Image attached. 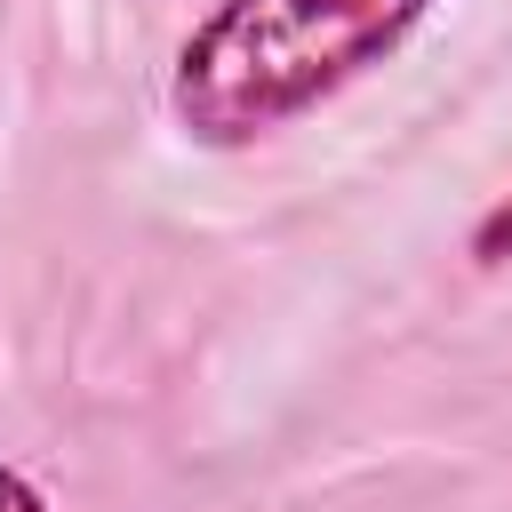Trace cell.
Returning a JSON list of instances; mask_svg holds the SVG:
<instances>
[{
  "mask_svg": "<svg viewBox=\"0 0 512 512\" xmlns=\"http://www.w3.org/2000/svg\"><path fill=\"white\" fill-rule=\"evenodd\" d=\"M432 0H216L168 64V120L208 152L304 120L360 72H376Z\"/></svg>",
  "mask_w": 512,
  "mask_h": 512,
  "instance_id": "1",
  "label": "cell"
},
{
  "mask_svg": "<svg viewBox=\"0 0 512 512\" xmlns=\"http://www.w3.org/2000/svg\"><path fill=\"white\" fill-rule=\"evenodd\" d=\"M472 256H480V264H512V200L480 216V232H472Z\"/></svg>",
  "mask_w": 512,
  "mask_h": 512,
  "instance_id": "2",
  "label": "cell"
},
{
  "mask_svg": "<svg viewBox=\"0 0 512 512\" xmlns=\"http://www.w3.org/2000/svg\"><path fill=\"white\" fill-rule=\"evenodd\" d=\"M0 512H48V496H40L16 464H0Z\"/></svg>",
  "mask_w": 512,
  "mask_h": 512,
  "instance_id": "3",
  "label": "cell"
}]
</instances>
